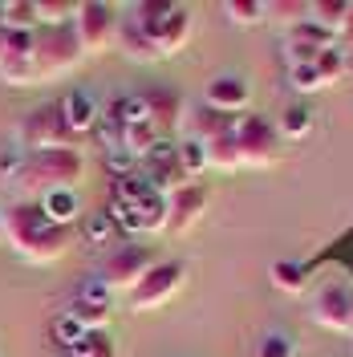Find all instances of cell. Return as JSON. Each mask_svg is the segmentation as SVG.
Wrapping results in <instances>:
<instances>
[{
    "label": "cell",
    "mask_w": 353,
    "mask_h": 357,
    "mask_svg": "<svg viewBox=\"0 0 353 357\" xmlns=\"http://www.w3.org/2000/svg\"><path fill=\"white\" fill-rule=\"evenodd\" d=\"M155 268V260H151V252L142 244H126V248H118V252H110L106 260H102V284L110 292H130L147 272Z\"/></svg>",
    "instance_id": "ba28073f"
},
{
    "label": "cell",
    "mask_w": 353,
    "mask_h": 357,
    "mask_svg": "<svg viewBox=\"0 0 353 357\" xmlns=\"http://www.w3.org/2000/svg\"><path fill=\"white\" fill-rule=\"evenodd\" d=\"M0 24H4V4H0Z\"/></svg>",
    "instance_id": "8d00e7d4"
},
{
    "label": "cell",
    "mask_w": 353,
    "mask_h": 357,
    "mask_svg": "<svg viewBox=\"0 0 353 357\" xmlns=\"http://www.w3.org/2000/svg\"><path fill=\"white\" fill-rule=\"evenodd\" d=\"M223 17L236 24V29H252V24L268 21L260 0H227V4H223Z\"/></svg>",
    "instance_id": "d4e9b609"
},
{
    "label": "cell",
    "mask_w": 353,
    "mask_h": 357,
    "mask_svg": "<svg viewBox=\"0 0 353 357\" xmlns=\"http://www.w3.org/2000/svg\"><path fill=\"white\" fill-rule=\"evenodd\" d=\"M142 175H147V183L155 187L158 195H171V191L191 183L187 171H183V162H179V155H175V146H167V142H158L155 151L142 158Z\"/></svg>",
    "instance_id": "7c38bea8"
},
{
    "label": "cell",
    "mask_w": 353,
    "mask_h": 357,
    "mask_svg": "<svg viewBox=\"0 0 353 357\" xmlns=\"http://www.w3.org/2000/svg\"><path fill=\"white\" fill-rule=\"evenodd\" d=\"M110 231H114V220H110V215H98V220L89 223V240H106Z\"/></svg>",
    "instance_id": "d6a6232c"
},
{
    "label": "cell",
    "mask_w": 353,
    "mask_h": 357,
    "mask_svg": "<svg viewBox=\"0 0 353 357\" xmlns=\"http://www.w3.org/2000/svg\"><path fill=\"white\" fill-rule=\"evenodd\" d=\"M183 280H187V264H179V260L155 264L130 292H126V296H130V309L134 312H151V309H158V305H167V301L183 289Z\"/></svg>",
    "instance_id": "8992f818"
},
{
    "label": "cell",
    "mask_w": 353,
    "mask_h": 357,
    "mask_svg": "<svg viewBox=\"0 0 353 357\" xmlns=\"http://www.w3.org/2000/svg\"><path fill=\"white\" fill-rule=\"evenodd\" d=\"M86 178V158L77 146H61V151H33V155L17 158L13 167V191L24 203H37L49 191H77V183Z\"/></svg>",
    "instance_id": "7a4b0ae2"
},
{
    "label": "cell",
    "mask_w": 353,
    "mask_h": 357,
    "mask_svg": "<svg viewBox=\"0 0 353 357\" xmlns=\"http://www.w3.org/2000/svg\"><path fill=\"white\" fill-rule=\"evenodd\" d=\"M61 110H66V126L73 134H86L98 126V118H102V106H98V98L89 93V89H73L61 98Z\"/></svg>",
    "instance_id": "ac0fdd59"
},
{
    "label": "cell",
    "mask_w": 353,
    "mask_h": 357,
    "mask_svg": "<svg viewBox=\"0 0 353 357\" xmlns=\"http://www.w3.org/2000/svg\"><path fill=\"white\" fill-rule=\"evenodd\" d=\"M0 244H4V211H0Z\"/></svg>",
    "instance_id": "e575fe53"
},
{
    "label": "cell",
    "mask_w": 353,
    "mask_h": 357,
    "mask_svg": "<svg viewBox=\"0 0 353 357\" xmlns=\"http://www.w3.org/2000/svg\"><path fill=\"white\" fill-rule=\"evenodd\" d=\"M142 106H147V122L158 130V138L175 134L183 126V118H187V106H183V98H179L175 89H151V93H142Z\"/></svg>",
    "instance_id": "2e32d148"
},
{
    "label": "cell",
    "mask_w": 353,
    "mask_h": 357,
    "mask_svg": "<svg viewBox=\"0 0 353 357\" xmlns=\"http://www.w3.org/2000/svg\"><path fill=\"white\" fill-rule=\"evenodd\" d=\"M203 211H207V191L199 183H187V187H179V191L167 195V227L163 231L183 236V231H191L203 220Z\"/></svg>",
    "instance_id": "8fae6325"
},
{
    "label": "cell",
    "mask_w": 353,
    "mask_h": 357,
    "mask_svg": "<svg viewBox=\"0 0 353 357\" xmlns=\"http://www.w3.org/2000/svg\"><path fill=\"white\" fill-rule=\"evenodd\" d=\"M313 130V110L309 106H288L280 114V122H276V134L280 138H292V142H301V138H309Z\"/></svg>",
    "instance_id": "cb8c5ba5"
},
{
    "label": "cell",
    "mask_w": 353,
    "mask_h": 357,
    "mask_svg": "<svg viewBox=\"0 0 353 357\" xmlns=\"http://www.w3.org/2000/svg\"><path fill=\"white\" fill-rule=\"evenodd\" d=\"M86 333H89V329H86V325H82V321H77V317H73L69 309L61 312L57 321H53V337H57V341H61L66 349H73V345H77V341H82Z\"/></svg>",
    "instance_id": "f1b7e54d"
},
{
    "label": "cell",
    "mask_w": 353,
    "mask_h": 357,
    "mask_svg": "<svg viewBox=\"0 0 353 357\" xmlns=\"http://www.w3.org/2000/svg\"><path fill=\"white\" fill-rule=\"evenodd\" d=\"M179 162H183V171H187V178L195 183V175H203L207 171V155H203V142H195V138H183L175 146Z\"/></svg>",
    "instance_id": "4316f807"
},
{
    "label": "cell",
    "mask_w": 353,
    "mask_h": 357,
    "mask_svg": "<svg viewBox=\"0 0 353 357\" xmlns=\"http://www.w3.org/2000/svg\"><path fill=\"white\" fill-rule=\"evenodd\" d=\"M345 13H350V4H333V0H317V4H309V21L317 24V29L333 33V37H341Z\"/></svg>",
    "instance_id": "603a6c76"
},
{
    "label": "cell",
    "mask_w": 353,
    "mask_h": 357,
    "mask_svg": "<svg viewBox=\"0 0 353 357\" xmlns=\"http://www.w3.org/2000/svg\"><path fill=\"white\" fill-rule=\"evenodd\" d=\"M248 102H252V89L243 77H232V73H223V77H211L207 89H203V106L207 110L223 114V118H232V114L248 110Z\"/></svg>",
    "instance_id": "9a60e30c"
},
{
    "label": "cell",
    "mask_w": 353,
    "mask_h": 357,
    "mask_svg": "<svg viewBox=\"0 0 353 357\" xmlns=\"http://www.w3.org/2000/svg\"><path fill=\"white\" fill-rule=\"evenodd\" d=\"M69 138H73V130L66 126L61 102H45V106L29 110L17 122V142L24 146V155H33V151H61V146H69Z\"/></svg>",
    "instance_id": "5b68a950"
},
{
    "label": "cell",
    "mask_w": 353,
    "mask_h": 357,
    "mask_svg": "<svg viewBox=\"0 0 353 357\" xmlns=\"http://www.w3.org/2000/svg\"><path fill=\"white\" fill-rule=\"evenodd\" d=\"M264 17L280 21L288 33V29H296L301 21H309V4H264Z\"/></svg>",
    "instance_id": "f546056e"
},
{
    "label": "cell",
    "mask_w": 353,
    "mask_h": 357,
    "mask_svg": "<svg viewBox=\"0 0 353 357\" xmlns=\"http://www.w3.org/2000/svg\"><path fill=\"white\" fill-rule=\"evenodd\" d=\"M73 33H77L82 53H106L114 45V33H118V13L110 4H77Z\"/></svg>",
    "instance_id": "9c48e42d"
},
{
    "label": "cell",
    "mask_w": 353,
    "mask_h": 357,
    "mask_svg": "<svg viewBox=\"0 0 353 357\" xmlns=\"http://www.w3.org/2000/svg\"><path fill=\"white\" fill-rule=\"evenodd\" d=\"M268 276H272V284L285 292V296H301V292L309 289V276H305V268L292 264V260H276Z\"/></svg>",
    "instance_id": "7402d4cb"
},
{
    "label": "cell",
    "mask_w": 353,
    "mask_h": 357,
    "mask_svg": "<svg viewBox=\"0 0 353 357\" xmlns=\"http://www.w3.org/2000/svg\"><path fill=\"white\" fill-rule=\"evenodd\" d=\"M350 333H353V296H350Z\"/></svg>",
    "instance_id": "d590c367"
},
{
    "label": "cell",
    "mask_w": 353,
    "mask_h": 357,
    "mask_svg": "<svg viewBox=\"0 0 353 357\" xmlns=\"http://www.w3.org/2000/svg\"><path fill=\"white\" fill-rule=\"evenodd\" d=\"M130 17L142 24L158 57H175L183 45L191 41V8L183 4H134Z\"/></svg>",
    "instance_id": "3957f363"
},
{
    "label": "cell",
    "mask_w": 353,
    "mask_h": 357,
    "mask_svg": "<svg viewBox=\"0 0 353 357\" xmlns=\"http://www.w3.org/2000/svg\"><path fill=\"white\" fill-rule=\"evenodd\" d=\"M191 126H195V142H207V138H216V134H223V130H232V118H223V114H216V110H203L199 114H191Z\"/></svg>",
    "instance_id": "484cf974"
},
{
    "label": "cell",
    "mask_w": 353,
    "mask_h": 357,
    "mask_svg": "<svg viewBox=\"0 0 353 357\" xmlns=\"http://www.w3.org/2000/svg\"><path fill=\"white\" fill-rule=\"evenodd\" d=\"M337 41L353 45V4H350V13H345V24H341V37H337Z\"/></svg>",
    "instance_id": "836d02e7"
},
{
    "label": "cell",
    "mask_w": 353,
    "mask_h": 357,
    "mask_svg": "<svg viewBox=\"0 0 353 357\" xmlns=\"http://www.w3.org/2000/svg\"><path fill=\"white\" fill-rule=\"evenodd\" d=\"M4 24L33 33V29H37V8H33V4H4Z\"/></svg>",
    "instance_id": "4dcf8cb0"
},
{
    "label": "cell",
    "mask_w": 353,
    "mask_h": 357,
    "mask_svg": "<svg viewBox=\"0 0 353 357\" xmlns=\"http://www.w3.org/2000/svg\"><path fill=\"white\" fill-rule=\"evenodd\" d=\"M69 357H118V345L110 341V333H86L69 349Z\"/></svg>",
    "instance_id": "83f0119b"
},
{
    "label": "cell",
    "mask_w": 353,
    "mask_h": 357,
    "mask_svg": "<svg viewBox=\"0 0 353 357\" xmlns=\"http://www.w3.org/2000/svg\"><path fill=\"white\" fill-rule=\"evenodd\" d=\"M110 309H114V292L106 289L102 280L82 284V292H77L73 305H69V312L86 325L89 333H106V325H110Z\"/></svg>",
    "instance_id": "4fadbf2b"
},
{
    "label": "cell",
    "mask_w": 353,
    "mask_h": 357,
    "mask_svg": "<svg viewBox=\"0 0 353 357\" xmlns=\"http://www.w3.org/2000/svg\"><path fill=\"white\" fill-rule=\"evenodd\" d=\"M256 357H296V345H292L285 333H268L264 341L256 345Z\"/></svg>",
    "instance_id": "1f68e13d"
},
{
    "label": "cell",
    "mask_w": 353,
    "mask_h": 357,
    "mask_svg": "<svg viewBox=\"0 0 353 357\" xmlns=\"http://www.w3.org/2000/svg\"><path fill=\"white\" fill-rule=\"evenodd\" d=\"M158 142H163V138H158V130L151 126V122H147V118H138V122H126V130H122V151H126L134 162H142V158H147V155H151V151L158 146Z\"/></svg>",
    "instance_id": "ffe728a7"
},
{
    "label": "cell",
    "mask_w": 353,
    "mask_h": 357,
    "mask_svg": "<svg viewBox=\"0 0 353 357\" xmlns=\"http://www.w3.org/2000/svg\"><path fill=\"white\" fill-rule=\"evenodd\" d=\"M41 211L49 215L53 223H61V227H69V223L82 215V199H77V191H49V195H41Z\"/></svg>",
    "instance_id": "44dd1931"
},
{
    "label": "cell",
    "mask_w": 353,
    "mask_h": 357,
    "mask_svg": "<svg viewBox=\"0 0 353 357\" xmlns=\"http://www.w3.org/2000/svg\"><path fill=\"white\" fill-rule=\"evenodd\" d=\"M4 240L24 264H53L73 248V227L53 223L41 211V203H13L4 211Z\"/></svg>",
    "instance_id": "6da1fadb"
},
{
    "label": "cell",
    "mask_w": 353,
    "mask_h": 357,
    "mask_svg": "<svg viewBox=\"0 0 353 357\" xmlns=\"http://www.w3.org/2000/svg\"><path fill=\"white\" fill-rule=\"evenodd\" d=\"M329 49H337V37L325 33V29H317L313 21H301L296 29H288L285 33V61H288V69L292 66H309V61H317V57L329 53Z\"/></svg>",
    "instance_id": "30bf717a"
},
{
    "label": "cell",
    "mask_w": 353,
    "mask_h": 357,
    "mask_svg": "<svg viewBox=\"0 0 353 357\" xmlns=\"http://www.w3.org/2000/svg\"><path fill=\"white\" fill-rule=\"evenodd\" d=\"M350 296H353V289H345V284L317 289V296H313V321L321 329H333V333H350Z\"/></svg>",
    "instance_id": "5bb4252c"
},
{
    "label": "cell",
    "mask_w": 353,
    "mask_h": 357,
    "mask_svg": "<svg viewBox=\"0 0 353 357\" xmlns=\"http://www.w3.org/2000/svg\"><path fill=\"white\" fill-rule=\"evenodd\" d=\"M114 41H118V53H122L126 61H138V66H151V61H158V53H155V45H151V37L142 33V24L134 21V17L118 21Z\"/></svg>",
    "instance_id": "e0dca14e"
},
{
    "label": "cell",
    "mask_w": 353,
    "mask_h": 357,
    "mask_svg": "<svg viewBox=\"0 0 353 357\" xmlns=\"http://www.w3.org/2000/svg\"><path fill=\"white\" fill-rule=\"evenodd\" d=\"M86 53L77 45L73 24H57V29H33V73L37 82H53L77 69Z\"/></svg>",
    "instance_id": "277c9868"
},
{
    "label": "cell",
    "mask_w": 353,
    "mask_h": 357,
    "mask_svg": "<svg viewBox=\"0 0 353 357\" xmlns=\"http://www.w3.org/2000/svg\"><path fill=\"white\" fill-rule=\"evenodd\" d=\"M236 126V122H232ZM203 155H207V167H216V171H240V146H236V130H223L216 138H207L203 142Z\"/></svg>",
    "instance_id": "d6986e66"
},
{
    "label": "cell",
    "mask_w": 353,
    "mask_h": 357,
    "mask_svg": "<svg viewBox=\"0 0 353 357\" xmlns=\"http://www.w3.org/2000/svg\"><path fill=\"white\" fill-rule=\"evenodd\" d=\"M232 130H236V146H240L243 167H272V162H276V155H280V134H276L272 122L248 114V118H240Z\"/></svg>",
    "instance_id": "52a82bcc"
}]
</instances>
